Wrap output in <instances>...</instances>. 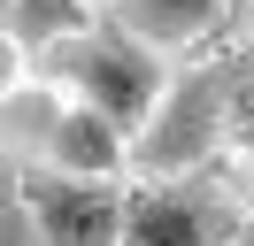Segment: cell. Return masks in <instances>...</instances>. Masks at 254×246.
Returning a JSON list of instances; mask_svg holds the SVG:
<instances>
[{
	"instance_id": "obj_1",
	"label": "cell",
	"mask_w": 254,
	"mask_h": 246,
	"mask_svg": "<svg viewBox=\"0 0 254 246\" xmlns=\"http://www.w3.org/2000/svg\"><path fill=\"white\" fill-rule=\"evenodd\" d=\"M39 77L47 85H62L69 100L100 108V116L116 123V131L139 146V131L154 123L162 92H170V77H162V54L146 39H131L116 15H100L93 31H77V39H62L47 62H39Z\"/></svg>"
},
{
	"instance_id": "obj_2",
	"label": "cell",
	"mask_w": 254,
	"mask_h": 246,
	"mask_svg": "<svg viewBox=\"0 0 254 246\" xmlns=\"http://www.w3.org/2000/svg\"><path fill=\"white\" fill-rule=\"evenodd\" d=\"M254 100V54L223 62V69H192L177 77L170 92H162L154 123L139 131V146H131V169L139 177H200L208 154L223 146V123H239Z\"/></svg>"
},
{
	"instance_id": "obj_3",
	"label": "cell",
	"mask_w": 254,
	"mask_h": 246,
	"mask_svg": "<svg viewBox=\"0 0 254 246\" xmlns=\"http://www.w3.org/2000/svg\"><path fill=\"white\" fill-rule=\"evenodd\" d=\"M8 184L23 192L39 223V246H124V215H131V184L116 177H69L47 162H16Z\"/></svg>"
},
{
	"instance_id": "obj_4",
	"label": "cell",
	"mask_w": 254,
	"mask_h": 246,
	"mask_svg": "<svg viewBox=\"0 0 254 246\" xmlns=\"http://www.w3.org/2000/svg\"><path fill=\"white\" fill-rule=\"evenodd\" d=\"M247 215L216 177H139L124 215V246H231Z\"/></svg>"
},
{
	"instance_id": "obj_5",
	"label": "cell",
	"mask_w": 254,
	"mask_h": 246,
	"mask_svg": "<svg viewBox=\"0 0 254 246\" xmlns=\"http://www.w3.org/2000/svg\"><path fill=\"white\" fill-rule=\"evenodd\" d=\"M31 162H47V169H69V177H116V169L131 162V138L116 131L100 108H85V100H69L62 116H54V131H47V146L31 154Z\"/></svg>"
},
{
	"instance_id": "obj_6",
	"label": "cell",
	"mask_w": 254,
	"mask_h": 246,
	"mask_svg": "<svg viewBox=\"0 0 254 246\" xmlns=\"http://www.w3.org/2000/svg\"><path fill=\"white\" fill-rule=\"evenodd\" d=\"M116 23H124L131 39H146L154 54H177V46L208 39L216 23H231V8H223V0H124Z\"/></svg>"
},
{
	"instance_id": "obj_7",
	"label": "cell",
	"mask_w": 254,
	"mask_h": 246,
	"mask_svg": "<svg viewBox=\"0 0 254 246\" xmlns=\"http://www.w3.org/2000/svg\"><path fill=\"white\" fill-rule=\"evenodd\" d=\"M93 0H8V46H16L23 62H47L62 39H77V31H93Z\"/></svg>"
},
{
	"instance_id": "obj_8",
	"label": "cell",
	"mask_w": 254,
	"mask_h": 246,
	"mask_svg": "<svg viewBox=\"0 0 254 246\" xmlns=\"http://www.w3.org/2000/svg\"><path fill=\"white\" fill-rule=\"evenodd\" d=\"M0 246H39V223H31V208H23L16 184H8V200H0Z\"/></svg>"
},
{
	"instance_id": "obj_9",
	"label": "cell",
	"mask_w": 254,
	"mask_h": 246,
	"mask_svg": "<svg viewBox=\"0 0 254 246\" xmlns=\"http://www.w3.org/2000/svg\"><path fill=\"white\" fill-rule=\"evenodd\" d=\"M239 138H247V146H254V100H247V116H239Z\"/></svg>"
},
{
	"instance_id": "obj_10",
	"label": "cell",
	"mask_w": 254,
	"mask_h": 246,
	"mask_svg": "<svg viewBox=\"0 0 254 246\" xmlns=\"http://www.w3.org/2000/svg\"><path fill=\"white\" fill-rule=\"evenodd\" d=\"M231 246H254V223H247V231H239V239H231Z\"/></svg>"
},
{
	"instance_id": "obj_11",
	"label": "cell",
	"mask_w": 254,
	"mask_h": 246,
	"mask_svg": "<svg viewBox=\"0 0 254 246\" xmlns=\"http://www.w3.org/2000/svg\"><path fill=\"white\" fill-rule=\"evenodd\" d=\"M223 8H231V15H239V8H247V0H223Z\"/></svg>"
},
{
	"instance_id": "obj_12",
	"label": "cell",
	"mask_w": 254,
	"mask_h": 246,
	"mask_svg": "<svg viewBox=\"0 0 254 246\" xmlns=\"http://www.w3.org/2000/svg\"><path fill=\"white\" fill-rule=\"evenodd\" d=\"M108 8H124V0H108Z\"/></svg>"
}]
</instances>
